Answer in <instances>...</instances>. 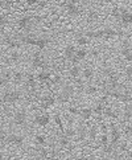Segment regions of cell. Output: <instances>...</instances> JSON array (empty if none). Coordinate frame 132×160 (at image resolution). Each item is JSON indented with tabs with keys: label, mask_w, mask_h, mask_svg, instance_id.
<instances>
[{
	"label": "cell",
	"mask_w": 132,
	"mask_h": 160,
	"mask_svg": "<svg viewBox=\"0 0 132 160\" xmlns=\"http://www.w3.org/2000/svg\"><path fill=\"white\" fill-rule=\"evenodd\" d=\"M120 136H122V134H120L119 128L116 127V124L111 122L108 124V138H110V144L114 148L120 143Z\"/></svg>",
	"instance_id": "cell-1"
},
{
	"label": "cell",
	"mask_w": 132,
	"mask_h": 160,
	"mask_svg": "<svg viewBox=\"0 0 132 160\" xmlns=\"http://www.w3.org/2000/svg\"><path fill=\"white\" fill-rule=\"evenodd\" d=\"M20 99H21V93L19 90H7L3 94V102L4 103L13 104L16 102H19Z\"/></svg>",
	"instance_id": "cell-2"
},
{
	"label": "cell",
	"mask_w": 132,
	"mask_h": 160,
	"mask_svg": "<svg viewBox=\"0 0 132 160\" xmlns=\"http://www.w3.org/2000/svg\"><path fill=\"white\" fill-rule=\"evenodd\" d=\"M62 5L65 7L66 13H68L69 16H71V17L81 15V7H79L78 3H74V2H64Z\"/></svg>",
	"instance_id": "cell-3"
},
{
	"label": "cell",
	"mask_w": 132,
	"mask_h": 160,
	"mask_svg": "<svg viewBox=\"0 0 132 160\" xmlns=\"http://www.w3.org/2000/svg\"><path fill=\"white\" fill-rule=\"evenodd\" d=\"M32 66L36 69H42V70H46L48 68V64L45 61V58L42 57V54L40 52H36L32 57Z\"/></svg>",
	"instance_id": "cell-4"
},
{
	"label": "cell",
	"mask_w": 132,
	"mask_h": 160,
	"mask_svg": "<svg viewBox=\"0 0 132 160\" xmlns=\"http://www.w3.org/2000/svg\"><path fill=\"white\" fill-rule=\"evenodd\" d=\"M26 120H28V115H26L25 110H17L13 114V123L16 126H24Z\"/></svg>",
	"instance_id": "cell-5"
},
{
	"label": "cell",
	"mask_w": 132,
	"mask_h": 160,
	"mask_svg": "<svg viewBox=\"0 0 132 160\" xmlns=\"http://www.w3.org/2000/svg\"><path fill=\"white\" fill-rule=\"evenodd\" d=\"M7 143L13 144V146H17V147H21L24 144V136L20 135V134H8L7 135Z\"/></svg>",
	"instance_id": "cell-6"
},
{
	"label": "cell",
	"mask_w": 132,
	"mask_h": 160,
	"mask_svg": "<svg viewBox=\"0 0 132 160\" xmlns=\"http://www.w3.org/2000/svg\"><path fill=\"white\" fill-rule=\"evenodd\" d=\"M35 123L37 126H41V127H45L50 123V115L48 113H44V114H36L35 117Z\"/></svg>",
	"instance_id": "cell-7"
},
{
	"label": "cell",
	"mask_w": 132,
	"mask_h": 160,
	"mask_svg": "<svg viewBox=\"0 0 132 160\" xmlns=\"http://www.w3.org/2000/svg\"><path fill=\"white\" fill-rule=\"evenodd\" d=\"M36 36L35 35H23V36H20L19 37V41L21 44H25V45H33L35 46V42H36Z\"/></svg>",
	"instance_id": "cell-8"
},
{
	"label": "cell",
	"mask_w": 132,
	"mask_h": 160,
	"mask_svg": "<svg viewBox=\"0 0 132 160\" xmlns=\"http://www.w3.org/2000/svg\"><path fill=\"white\" fill-rule=\"evenodd\" d=\"M56 97L53 95H45L42 98V103H41V107L42 109H50L52 106H54L56 104Z\"/></svg>",
	"instance_id": "cell-9"
},
{
	"label": "cell",
	"mask_w": 132,
	"mask_h": 160,
	"mask_svg": "<svg viewBox=\"0 0 132 160\" xmlns=\"http://www.w3.org/2000/svg\"><path fill=\"white\" fill-rule=\"evenodd\" d=\"M52 73L49 70H41V71H38L37 75H36V80L38 82H48V81H50L52 80Z\"/></svg>",
	"instance_id": "cell-10"
},
{
	"label": "cell",
	"mask_w": 132,
	"mask_h": 160,
	"mask_svg": "<svg viewBox=\"0 0 132 160\" xmlns=\"http://www.w3.org/2000/svg\"><path fill=\"white\" fill-rule=\"evenodd\" d=\"M75 51H77V48L74 45H71V44L66 45L65 49H64V56H65V58L69 60V61H71V58H73L74 54H75Z\"/></svg>",
	"instance_id": "cell-11"
},
{
	"label": "cell",
	"mask_w": 132,
	"mask_h": 160,
	"mask_svg": "<svg viewBox=\"0 0 132 160\" xmlns=\"http://www.w3.org/2000/svg\"><path fill=\"white\" fill-rule=\"evenodd\" d=\"M31 21H32L31 16H23V17H20L17 20V27L20 29H26L31 25Z\"/></svg>",
	"instance_id": "cell-12"
},
{
	"label": "cell",
	"mask_w": 132,
	"mask_h": 160,
	"mask_svg": "<svg viewBox=\"0 0 132 160\" xmlns=\"http://www.w3.org/2000/svg\"><path fill=\"white\" fill-rule=\"evenodd\" d=\"M79 117L82 118V120H90L92 118V109L91 107H83L82 110H79Z\"/></svg>",
	"instance_id": "cell-13"
},
{
	"label": "cell",
	"mask_w": 132,
	"mask_h": 160,
	"mask_svg": "<svg viewBox=\"0 0 132 160\" xmlns=\"http://www.w3.org/2000/svg\"><path fill=\"white\" fill-rule=\"evenodd\" d=\"M102 31H103V38H107V40H110V38H114L115 36H118V31L111 28V27L102 28Z\"/></svg>",
	"instance_id": "cell-14"
},
{
	"label": "cell",
	"mask_w": 132,
	"mask_h": 160,
	"mask_svg": "<svg viewBox=\"0 0 132 160\" xmlns=\"http://www.w3.org/2000/svg\"><path fill=\"white\" fill-rule=\"evenodd\" d=\"M122 56L124 57V60L127 62L132 64V48L130 45H124L122 48Z\"/></svg>",
	"instance_id": "cell-15"
},
{
	"label": "cell",
	"mask_w": 132,
	"mask_h": 160,
	"mask_svg": "<svg viewBox=\"0 0 132 160\" xmlns=\"http://www.w3.org/2000/svg\"><path fill=\"white\" fill-rule=\"evenodd\" d=\"M120 23H122L123 25H131L132 24V12L128 9V11H125V12L120 16Z\"/></svg>",
	"instance_id": "cell-16"
},
{
	"label": "cell",
	"mask_w": 132,
	"mask_h": 160,
	"mask_svg": "<svg viewBox=\"0 0 132 160\" xmlns=\"http://www.w3.org/2000/svg\"><path fill=\"white\" fill-rule=\"evenodd\" d=\"M26 86H28L29 89H32V90H35L37 87V80H36V75L33 73L26 74Z\"/></svg>",
	"instance_id": "cell-17"
},
{
	"label": "cell",
	"mask_w": 132,
	"mask_h": 160,
	"mask_svg": "<svg viewBox=\"0 0 132 160\" xmlns=\"http://www.w3.org/2000/svg\"><path fill=\"white\" fill-rule=\"evenodd\" d=\"M86 57H87V49H86V48H79V49H77V51H75L74 58H75L78 62L83 61Z\"/></svg>",
	"instance_id": "cell-18"
},
{
	"label": "cell",
	"mask_w": 132,
	"mask_h": 160,
	"mask_svg": "<svg viewBox=\"0 0 132 160\" xmlns=\"http://www.w3.org/2000/svg\"><path fill=\"white\" fill-rule=\"evenodd\" d=\"M48 44H49V40L46 37H37L36 42H35V46H37L40 51H42V49H45L48 46Z\"/></svg>",
	"instance_id": "cell-19"
},
{
	"label": "cell",
	"mask_w": 132,
	"mask_h": 160,
	"mask_svg": "<svg viewBox=\"0 0 132 160\" xmlns=\"http://www.w3.org/2000/svg\"><path fill=\"white\" fill-rule=\"evenodd\" d=\"M82 75H83V78L86 81H91L94 78V69L90 68V66H86V68L82 70Z\"/></svg>",
	"instance_id": "cell-20"
},
{
	"label": "cell",
	"mask_w": 132,
	"mask_h": 160,
	"mask_svg": "<svg viewBox=\"0 0 132 160\" xmlns=\"http://www.w3.org/2000/svg\"><path fill=\"white\" fill-rule=\"evenodd\" d=\"M89 42H90V40L85 35H79V36L75 37V44L79 45L81 48H85L86 45H89Z\"/></svg>",
	"instance_id": "cell-21"
},
{
	"label": "cell",
	"mask_w": 132,
	"mask_h": 160,
	"mask_svg": "<svg viewBox=\"0 0 132 160\" xmlns=\"http://www.w3.org/2000/svg\"><path fill=\"white\" fill-rule=\"evenodd\" d=\"M81 73H82V69H81V66H79V65L71 66V69L69 70V74H70L71 78H79Z\"/></svg>",
	"instance_id": "cell-22"
},
{
	"label": "cell",
	"mask_w": 132,
	"mask_h": 160,
	"mask_svg": "<svg viewBox=\"0 0 132 160\" xmlns=\"http://www.w3.org/2000/svg\"><path fill=\"white\" fill-rule=\"evenodd\" d=\"M123 115L127 120H132V103H125L124 104Z\"/></svg>",
	"instance_id": "cell-23"
},
{
	"label": "cell",
	"mask_w": 132,
	"mask_h": 160,
	"mask_svg": "<svg viewBox=\"0 0 132 160\" xmlns=\"http://www.w3.org/2000/svg\"><path fill=\"white\" fill-rule=\"evenodd\" d=\"M24 80V74L21 70H15L12 73V81L15 82V84H21Z\"/></svg>",
	"instance_id": "cell-24"
},
{
	"label": "cell",
	"mask_w": 132,
	"mask_h": 160,
	"mask_svg": "<svg viewBox=\"0 0 132 160\" xmlns=\"http://www.w3.org/2000/svg\"><path fill=\"white\" fill-rule=\"evenodd\" d=\"M103 114L106 115V117H108V118H118L116 113L114 111L111 106H106V107H104L103 109Z\"/></svg>",
	"instance_id": "cell-25"
},
{
	"label": "cell",
	"mask_w": 132,
	"mask_h": 160,
	"mask_svg": "<svg viewBox=\"0 0 132 160\" xmlns=\"http://www.w3.org/2000/svg\"><path fill=\"white\" fill-rule=\"evenodd\" d=\"M97 135H98V128L95 126H92V127H90L89 131H87V136H89V139L91 142H94L97 139Z\"/></svg>",
	"instance_id": "cell-26"
},
{
	"label": "cell",
	"mask_w": 132,
	"mask_h": 160,
	"mask_svg": "<svg viewBox=\"0 0 132 160\" xmlns=\"http://www.w3.org/2000/svg\"><path fill=\"white\" fill-rule=\"evenodd\" d=\"M99 142H101V144H102L103 147L107 146V144H110V138H108V132H107V131H103L102 134H101Z\"/></svg>",
	"instance_id": "cell-27"
},
{
	"label": "cell",
	"mask_w": 132,
	"mask_h": 160,
	"mask_svg": "<svg viewBox=\"0 0 132 160\" xmlns=\"http://www.w3.org/2000/svg\"><path fill=\"white\" fill-rule=\"evenodd\" d=\"M21 60V54L19 53V51H12L9 53V61H12V62H19Z\"/></svg>",
	"instance_id": "cell-28"
},
{
	"label": "cell",
	"mask_w": 132,
	"mask_h": 160,
	"mask_svg": "<svg viewBox=\"0 0 132 160\" xmlns=\"http://www.w3.org/2000/svg\"><path fill=\"white\" fill-rule=\"evenodd\" d=\"M54 122H56V124H57V127L61 130V132H65V127H64V123H62V118H61V115L59 114H56L54 115Z\"/></svg>",
	"instance_id": "cell-29"
},
{
	"label": "cell",
	"mask_w": 132,
	"mask_h": 160,
	"mask_svg": "<svg viewBox=\"0 0 132 160\" xmlns=\"http://www.w3.org/2000/svg\"><path fill=\"white\" fill-rule=\"evenodd\" d=\"M98 91H99V89H98V86H97V85L90 84V85H87V86H86V93H87L89 95H95Z\"/></svg>",
	"instance_id": "cell-30"
},
{
	"label": "cell",
	"mask_w": 132,
	"mask_h": 160,
	"mask_svg": "<svg viewBox=\"0 0 132 160\" xmlns=\"http://www.w3.org/2000/svg\"><path fill=\"white\" fill-rule=\"evenodd\" d=\"M98 17H99V15H98V12H97L95 9H91V11H89V12H87V21H89V23H92V21H95Z\"/></svg>",
	"instance_id": "cell-31"
},
{
	"label": "cell",
	"mask_w": 132,
	"mask_h": 160,
	"mask_svg": "<svg viewBox=\"0 0 132 160\" xmlns=\"http://www.w3.org/2000/svg\"><path fill=\"white\" fill-rule=\"evenodd\" d=\"M58 144L61 147H68L70 144V139L65 134H62L61 136H59V139H58Z\"/></svg>",
	"instance_id": "cell-32"
},
{
	"label": "cell",
	"mask_w": 132,
	"mask_h": 160,
	"mask_svg": "<svg viewBox=\"0 0 132 160\" xmlns=\"http://www.w3.org/2000/svg\"><path fill=\"white\" fill-rule=\"evenodd\" d=\"M35 140H36L37 144L44 146L46 143V138H45V135H44V134H36L35 135Z\"/></svg>",
	"instance_id": "cell-33"
},
{
	"label": "cell",
	"mask_w": 132,
	"mask_h": 160,
	"mask_svg": "<svg viewBox=\"0 0 132 160\" xmlns=\"http://www.w3.org/2000/svg\"><path fill=\"white\" fill-rule=\"evenodd\" d=\"M62 81V77L59 74H56V75H52V80H50V85H58L61 84Z\"/></svg>",
	"instance_id": "cell-34"
},
{
	"label": "cell",
	"mask_w": 132,
	"mask_h": 160,
	"mask_svg": "<svg viewBox=\"0 0 132 160\" xmlns=\"http://www.w3.org/2000/svg\"><path fill=\"white\" fill-rule=\"evenodd\" d=\"M124 74H125V77H127L128 80H132V65L125 66V69H124Z\"/></svg>",
	"instance_id": "cell-35"
},
{
	"label": "cell",
	"mask_w": 132,
	"mask_h": 160,
	"mask_svg": "<svg viewBox=\"0 0 132 160\" xmlns=\"http://www.w3.org/2000/svg\"><path fill=\"white\" fill-rule=\"evenodd\" d=\"M8 24V16L7 15H0V27H5Z\"/></svg>",
	"instance_id": "cell-36"
},
{
	"label": "cell",
	"mask_w": 132,
	"mask_h": 160,
	"mask_svg": "<svg viewBox=\"0 0 132 160\" xmlns=\"http://www.w3.org/2000/svg\"><path fill=\"white\" fill-rule=\"evenodd\" d=\"M103 152H104V153H112V152H114V147H112L111 144L104 146V147H103Z\"/></svg>",
	"instance_id": "cell-37"
},
{
	"label": "cell",
	"mask_w": 132,
	"mask_h": 160,
	"mask_svg": "<svg viewBox=\"0 0 132 160\" xmlns=\"http://www.w3.org/2000/svg\"><path fill=\"white\" fill-rule=\"evenodd\" d=\"M69 113H70L71 115H79V110L77 109L75 106H70V107H69Z\"/></svg>",
	"instance_id": "cell-38"
},
{
	"label": "cell",
	"mask_w": 132,
	"mask_h": 160,
	"mask_svg": "<svg viewBox=\"0 0 132 160\" xmlns=\"http://www.w3.org/2000/svg\"><path fill=\"white\" fill-rule=\"evenodd\" d=\"M48 4H49L48 2H38V3H37V7H38V8H44V7H46Z\"/></svg>",
	"instance_id": "cell-39"
},
{
	"label": "cell",
	"mask_w": 132,
	"mask_h": 160,
	"mask_svg": "<svg viewBox=\"0 0 132 160\" xmlns=\"http://www.w3.org/2000/svg\"><path fill=\"white\" fill-rule=\"evenodd\" d=\"M5 84H7V82H5V81L2 78V77H0V89H2V87H3Z\"/></svg>",
	"instance_id": "cell-40"
},
{
	"label": "cell",
	"mask_w": 132,
	"mask_h": 160,
	"mask_svg": "<svg viewBox=\"0 0 132 160\" xmlns=\"http://www.w3.org/2000/svg\"><path fill=\"white\" fill-rule=\"evenodd\" d=\"M32 160H42V159H41V156H40V155H37V156H33V159H32Z\"/></svg>",
	"instance_id": "cell-41"
},
{
	"label": "cell",
	"mask_w": 132,
	"mask_h": 160,
	"mask_svg": "<svg viewBox=\"0 0 132 160\" xmlns=\"http://www.w3.org/2000/svg\"><path fill=\"white\" fill-rule=\"evenodd\" d=\"M3 93H0V104H3Z\"/></svg>",
	"instance_id": "cell-42"
},
{
	"label": "cell",
	"mask_w": 132,
	"mask_h": 160,
	"mask_svg": "<svg viewBox=\"0 0 132 160\" xmlns=\"http://www.w3.org/2000/svg\"><path fill=\"white\" fill-rule=\"evenodd\" d=\"M0 160H4V153H3V151H0Z\"/></svg>",
	"instance_id": "cell-43"
},
{
	"label": "cell",
	"mask_w": 132,
	"mask_h": 160,
	"mask_svg": "<svg viewBox=\"0 0 132 160\" xmlns=\"http://www.w3.org/2000/svg\"><path fill=\"white\" fill-rule=\"evenodd\" d=\"M4 7V2H2V0H0V8H3Z\"/></svg>",
	"instance_id": "cell-44"
},
{
	"label": "cell",
	"mask_w": 132,
	"mask_h": 160,
	"mask_svg": "<svg viewBox=\"0 0 132 160\" xmlns=\"http://www.w3.org/2000/svg\"><path fill=\"white\" fill-rule=\"evenodd\" d=\"M97 160H106V159H103V158H99V159H97Z\"/></svg>",
	"instance_id": "cell-45"
},
{
	"label": "cell",
	"mask_w": 132,
	"mask_h": 160,
	"mask_svg": "<svg viewBox=\"0 0 132 160\" xmlns=\"http://www.w3.org/2000/svg\"><path fill=\"white\" fill-rule=\"evenodd\" d=\"M0 41H2V36H0Z\"/></svg>",
	"instance_id": "cell-46"
}]
</instances>
